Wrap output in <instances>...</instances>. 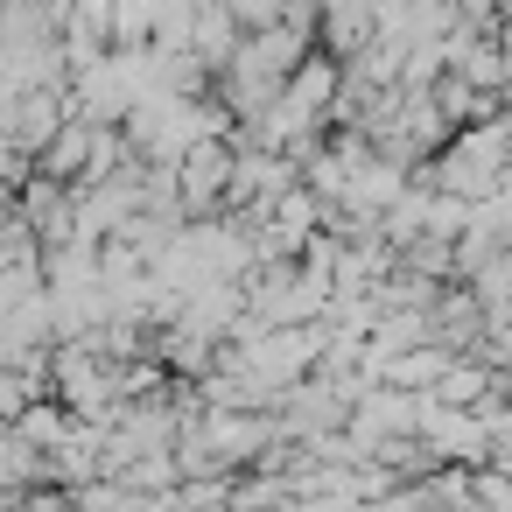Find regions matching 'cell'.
<instances>
[{
  "label": "cell",
  "instance_id": "1",
  "mask_svg": "<svg viewBox=\"0 0 512 512\" xmlns=\"http://www.w3.org/2000/svg\"><path fill=\"white\" fill-rule=\"evenodd\" d=\"M414 176H428L442 197H463V204H491L498 190H505V176H512V113L505 120H484V127H463L428 169H414Z\"/></svg>",
  "mask_w": 512,
  "mask_h": 512
},
{
  "label": "cell",
  "instance_id": "2",
  "mask_svg": "<svg viewBox=\"0 0 512 512\" xmlns=\"http://www.w3.org/2000/svg\"><path fill=\"white\" fill-rule=\"evenodd\" d=\"M78 120V92L71 85H50V92H22V99H8V155H43L64 127Z\"/></svg>",
  "mask_w": 512,
  "mask_h": 512
},
{
  "label": "cell",
  "instance_id": "3",
  "mask_svg": "<svg viewBox=\"0 0 512 512\" xmlns=\"http://www.w3.org/2000/svg\"><path fill=\"white\" fill-rule=\"evenodd\" d=\"M176 176H183V204H190V218H218V211L232 204L239 141H204V148H190V155L176 162Z\"/></svg>",
  "mask_w": 512,
  "mask_h": 512
},
{
  "label": "cell",
  "instance_id": "4",
  "mask_svg": "<svg viewBox=\"0 0 512 512\" xmlns=\"http://www.w3.org/2000/svg\"><path fill=\"white\" fill-rule=\"evenodd\" d=\"M421 435H428L435 456H456V463H484V456H491V428H484V414H470V407H442L435 393H421Z\"/></svg>",
  "mask_w": 512,
  "mask_h": 512
},
{
  "label": "cell",
  "instance_id": "5",
  "mask_svg": "<svg viewBox=\"0 0 512 512\" xmlns=\"http://www.w3.org/2000/svg\"><path fill=\"white\" fill-rule=\"evenodd\" d=\"M134 477H141V484H176V463H169V456H141Z\"/></svg>",
  "mask_w": 512,
  "mask_h": 512
}]
</instances>
